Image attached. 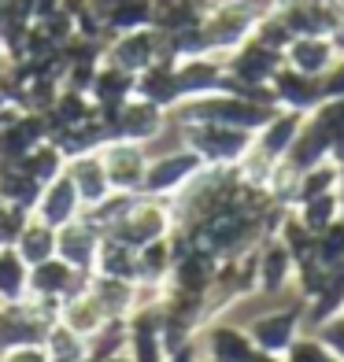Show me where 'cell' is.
I'll list each match as a JSON object with an SVG mask.
<instances>
[{
    "label": "cell",
    "instance_id": "obj_9",
    "mask_svg": "<svg viewBox=\"0 0 344 362\" xmlns=\"http://www.w3.org/2000/svg\"><path fill=\"white\" fill-rule=\"evenodd\" d=\"M171 122V111H163L152 100H141V96H130V100L111 115V137H122V141H137V144H149L156 141Z\"/></svg>",
    "mask_w": 344,
    "mask_h": 362
},
{
    "label": "cell",
    "instance_id": "obj_35",
    "mask_svg": "<svg viewBox=\"0 0 344 362\" xmlns=\"http://www.w3.org/2000/svg\"><path fill=\"white\" fill-rule=\"evenodd\" d=\"M337 200H340V218H344V167H340V181H337Z\"/></svg>",
    "mask_w": 344,
    "mask_h": 362
},
{
    "label": "cell",
    "instance_id": "obj_10",
    "mask_svg": "<svg viewBox=\"0 0 344 362\" xmlns=\"http://www.w3.org/2000/svg\"><path fill=\"white\" fill-rule=\"evenodd\" d=\"M174 74H178V93L182 100H196V96H211V93H226L229 78H226V59L222 56H185L174 59Z\"/></svg>",
    "mask_w": 344,
    "mask_h": 362
},
{
    "label": "cell",
    "instance_id": "obj_31",
    "mask_svg": "<svg viewBox=\"0 0 344 362\" xmlns=\"http://www.w3.org/2000/svg\"><path fill=\"white\" fill-rule=\"evenodd\" d=\"M315 255L326 262V267L344 262V218H337L333 226H326L322 233H315Z\"/></svg>",
    "mask_w": 344,
    "mask_h": 362
},
{
    "label": "cell",
    "instance_id": "obj_28",
    "mask_svg": "<svg viewBox=\"0 0 344 362\" xmlns=\"http://www.w3.org/2000/svg\"><path fill=\"white\" fill-rule=\"evenodd\" d=\"M292 211H297V218L311 229V233H322L326 226H333L340 218V200H337V192H326V196H315V200L297 204Z\"/></svg>",
    "mask_w": 344,
    "mask_h": 362
},
{
    "label": "cell",
    "instance_id": "obj_2",
    "mask_svg": "<svg viewBox=\"0 0 344 362\" xmlns=\"http://www.w3.org/2000/svg\"><path fill=\"white\" fill-rule=\"evenodd\" d=\"M178 126H182V144L204 159V167H237L256 141V134L219 122H178Z\"/></svg>",
    "mask_w": 344,
    "mask_h": 362
},
{
    "label": "cell",
    "instance_id": "obj_38",
    "mask_svg": "<svg viewBox=\"0 0 344 362\" xmlns=\"http://www.w3.org/2000/svg\"><path fill=\"white\" fill-rule=\"evenodd\" d=\"M200 4H211V0H200Z\"/></svg>",
    "mask_w": 344,
    "mask_h": 362
},
{
    "label": "cell",
    "instance_id": "obj_13",
    "mask_svg": "<svg viewBox=\"0 0 344 362\" xmlns=\"http://www.w3.org/2000/svg\"><path fill=\"white\" fill-rule=\"evenodd\" d=\"M81 211H86V204H81L74 181H71L67 174H59V177L48 181V185H41V196H38V204H34V211H30V215H34L38 222H45V226L59 229V226L74 222Z\"/></svg>",
    "mask_w": 344,
    "mask_h": 362
},
{
    "label": "cell",
    "instance_id": "obj_32",
    "mask_svg": "<svg viewBox=\"0 0 344 362\" xmlns=\"http://www.w3.org/2000/svg\"><path fill=\"white\" fill-rule=\"evenodd\" d=\"M311 119H315L326 134L337 141V137L344 134V96H326V100L311 111Z\"/></svg>",
    "mask_w": 344,
    "mask_h": 362
},
{
    "label": "cell",
    "instance_id": "obj_19",
    "mask_svg": "<svg viewBox=\"0 0 344 362\" xmlns=\"http://www.w3.org/2000/svg\"><path fill=\"white\" fill-rule=\"evenodd\" d=\"M59 322L67 325V329H74L78 337H93V333H101V329L111 322L108 318V310H104V303L93 296V288H81V292H74L71 300H63V307H59Z\"/></svg>",
    "mask_w": 344,
    "mask_h": 362
},
{
    "label": "cell",
    "instance_id": "obj_3",
    "mask_svg": "<svg viewBox=\"0 0 344 362\" xmlns=\"http://www.w3.org/2000/svg\"><path fill=\"white\" fill-rule=\"evenodd\" d=\"M174 233V207L171 200H159V196H134L130 211L115 222L104 237H115L130 244V248H144L159 237H171Z\"/></svg>",
    "mask_w": 344,
    "mask_h": 362
},
{
    "label": "cell",
    "instance_id": "obj_7",
    "mask_svg": "<svg viewBox=\"0 0 344 362\" xmlns=\"http://www.w3.org/2000/svg\"><path fill=\"white\" fill-rule=\"evenodd\" d=\"M101 163L108 170V181H111V192H130V196H141V185H144V170H149V152L144 144L137 141H122V137H111L104 141L101 148Z\"/></svg>",
    "mask_w": 344,
    "mask_h": 362
},
{
    "label": "cell",
    "instance_id": "obj_21",
    "mask_svg": "<svg viewBox=\"0 0 344 362\" xmlns=\"http://www.w3.org/2000/svg\"><path fill=\"white\" fill-rule=\"evenodd\" d=\"M134 96L141 100H152L159 104L163 111H174L182 104V93H178V74H174V63H156V67L141 71L137 74V86H134Z\"/></svg>",
    "mask_w": 344,
    "mask_h": 362
},
{
    "label": "cell",
    "instance_id": "obj_30",
    "mask_svg": "<svg viewBox=\"0 0 344 362\" xmlns=\"http://www.w3.org/2000/svg\"><path fill=\"white\" fill-rule=\"evenodd\" d=\"M282 358H285V362H340V358L333 355V348L315 333V329H311V333L304 329V333L292 340V348H289Z\"/></svg>",
    "mask_w": 344,
    "mask_h": 362
},
{
    "label": "cell",
    "instance_id": "obj_15",
    "mask_svg": "<svg viewBox=\"0 0 344 362\" xmlns=\"http://www.w3.org/2000/svg\"><path fill=\"white\" fill-rule=\"evenodd\" d=\"M270 89H274V96H277V107L300 111V115H311V111L326 100L322 78L304 74V71H292V67H285V63H282V71L274 74Z\"/></svg>",
    "mask_w": 344,
    "mask_h": 362
},
{
    "label": "cell",
    "instance_id": "obj_27",
    "mask_svg": "<svg viewBox=\"0 0 344 362\" xmlns=\"http://www.w3.org/2000/svg\"><path fill=\"white\" fill-rule=\"evenodd\" d=\"M337 181H340V163H333V159H322V163H315V167L300 170L297 204L315 200V196H326V192H337ZM297 204H292V207H297Z\"/></svg>",
    "mask_w": 344,
    "mask_h": 362
},
{
    "label": "cell",
    "instance_id": "obj_33",
    "mask_svg": "<svg viewBox=\"0 0 344 362\" xmlns=\"http://www.w3.org/2000/svg\"><path fill=\"white\" fill-rule=\"evenodd\" d=\"M0 362H52V355L45 351V344H19V348L0 351Z\"/></svg>",
    "mask_w": 344,
    "mask_h": 362
},
{
    "label": "cell",
    "instance_id": "obj_11",
    "mask_svg": "<svg viewBox=\"0 0 344 362\" xmlns=\"http://www.w3.org/2000/svg\"><path fill=\"white\" fill-rule=\"evenodd\" d=\"M297 277V259L277 237H263L256 248V296H282L292 288Z\"/></svg>",
    "mask_w": 344,
    "mask_h": 362
},
{
    "label": "cell",
    "instance_id": "obj_29",
    "mask_svg": "<svg viewBox=\"0 0 344 362\" xmlns=\"http://www.w3.org/2000/svg\"><path fill=\"white\" fill-rule=\"evenodd\" d=\"M252 37H256L259 45H267V48H274V52H282V56H285L289 41L297 37V34H292L289 23L282 19V11H277L274 4H267L263 15H259V23H256V30H252Z\"/></svg>",
    "mask_w": 344,
    "mask_h": 362
},
{
    "label": "cell",
    "instance_id": "obj_1",
    "mask_svg": "<svg viewBox=\"0 0 344 362\" xmlns=\"http://www.w3.org/2000/svg\"><path fill=\"white\" fill-rule=\"evenodd\" d=\"M263 8L267 4H259V0H211L204 8V19H200V34H204L207 52L229 56L234 48H241L252 37Z\"/></svg>",
    "mask_w": 344,
    "mask_h": 362
},
{
    "label": "cell",
    "instance_id": "obj_4",
    "mask_svg": "<svg viewBox=\"0 0 344 362\" xmlns=\"http://www.w3.org/2000/svg\"><path fill=\"white\" fill-rule=\"evenodd\" d=\"M226 59V78H229V89L226 93H237V89H256V86H270L274 74L282 71L285 56L274 52V48L259 45L256 37H248L241 48H234Z\"/></svg>",
    "mask_w": 344,
    "mask_h": 362
},
{
    "label": "cell",
    "instance_id": "obj_20",
    "mask_svg": "<svg viewBox=\"0 0 344 362\" xmlns=\"http://www.w3.org/2000/svg\"><path fill=\"white\" fill-rule=\"evenodd\" d=\"M30 300V262L15 244H0V307Z\"/></svg>",
    "mask_w": 344,
    "mask_h": 362
},
{
    "label": "cell",
    "instance_id": "obj_22",
    "mask_svg": "<svg viewBox=\"0 0 344 362\" xmlns=\"http://www.w3.org/2000/svg\"><path fill=\"white\" fill-rule=\"evenodd\" d=\"M204 8L207 4H200V0H149L152 26L159 34H182V30L200 26Z\"/></svg>",
    "mask_w": 344,
    "mask_h": 362
},
{
    "label": "cell",
    "instance_id": "obj_36",
    "mask_svg": "<svg viewBox=\"0 0 344 362\" xmlns=\"http://www.w3.org/2000/svg\"><path fill=\"white\" fill-rule=\"evenodd\" d=\"M101 362H134V358H130V351H119V355H111V358H101Z\"/></svg>",
    "mask_w": 344,
    "mask_h": 362
},
{
    "label": "cell",
    "instance_id": "obj_14",
    "mask_svg": "<svg viewBox=\"0 0 344 362\" xmlns=\"http://www.w3.org/2000/svg\"><path fill=\"white\" fill-rule=\"evenodd\" d=\"M101 237H104L101 229H96L86 215H78L74 222L56 229V255L63 262H71L74 270L93 274V259H96V248H101Z\"/></svg>",
    "mask_w": 344,
    "mask_h": 362
},
{
    "label": "cell",
    "instance_id": "obj_34",
    "mask_svg": "<svg viewBox=\"0 0 344 362\" xmlns=\"http://www.w3.org/2000/svg\"><path fill=\"white\" fill-rule=\"evenodd\" d=\"M322 93L326 96H344V48H340V56L330 71L322 74Z\"/></svg>",
    "mask_w": 344,
    "mask_h": 362
},
{
    "label": "cell",
    "instance_id": "obj_12",
    "mask_svg": "<svg viewBox=\"0 0 344 362\" xmlns=\"http://www.w3.org/2000/svg\"><path fill=\"white\" fill-rule=\"evenodd\" d=\"M200 355L211 358V362H252L256 344H252L244 325L211 318L204 325V337H200Z\"/></svg>",
    "mask_w": 344,
    "mask_h": 362
},
{
    "label": "cell",
    "instance_id": "obj_26",
    "mask_svg": "<svg viewBox=\"0 0 344 362\" xmlns=\"http://www.w3.org/2000/svg\"><path fill=\"white\" fill-rule=\"evenodd\" d=\"M45 351L52 355V362H89V340L63 322H52L45 333Z\"/></svg>",
    "mask_w": 344,
    "mask_h": 362
},
{
    "label": "cell",
    "instance_id": "obj_24",
    "mask_svg": "<svg viewBox=\"0 0 344 362\" xmlns=\"http://www.w3.org/2000/svg\"><path fill=\"white\" fill-rule=\"evenodd\" d=\"M93 274L101 277H119V281H137V248L115 240V237H101V248L93 259Z\"/></svg>",
    "mask_w": 344,
    "mask_h": 362
},
{
    "label": "cell",
    "instance_id": "obj_6",
    "mask_svg": "<svg viewBox=\"0 0 344 362\" xmlns=\"http://www.w3.org/2000/svg\"><path fill=\"white\" fill-rule=\"evenodd\" d=\"M248 337L256 344V351H267V355H285L292 348V340L304 333V300L297 296V303L289 307H274L256 315L248 325Z\"/></svg>",
    "mask_w": 344,
    "mask_h": 362
},
{
    "label": "cell",
    "instance_id": "obj_39",
    "mask_svg": "<svg viewBox=\"0 0 344 362\" xmlns=\"http://www.w3.org/2000/svg\"><path fill=\"white\" fill-rule=\"evenodd\" d=\"M340 315H344V310H340Z\"/></svg>",
    "mask_w": 344,
    "mask_h": 362
},
{
    "label": "cell",
    "instance_id": "obj_17",
    "mask_svg": "<svg viewBox=\"0 0 344 362\" xmlns=\"http://www.w3.org/2000/svg\"><path fill=\"white\" fill-rule=\"evenodd\" d=\"M337 56H340L337 37H292L285 48V67L322 78L337 63Z\"/></svg>",
    "mask_w": 344,
    "mask_h": 362
},
{
    "label": "cell",
    "instance_id": "obj_5",
    "mask_svg": "<svg viewBox=\"0 0 344 362\" xmlns=\"http://www.w3.org/2000/svg\"><path fill=\"white\" fill-rule=\"evenodd\" d=\"M204 170V159L189 152V148H174V152H163L156 159H149V170H144V185L141 196H159V200H174L189 181Z\"/></svg>",
    "mask_w": 344,
    "mask_h": 362
},
{
    "label": "cell",
    "instance_id": "obj_37",
    "mask_svg": "<svg viewBox=\"0 0 344 362\" xmlns=\"http://www.w3.org/2000/svg\"><path fill=\"white\" fill-rule=\"evenodd\" d=\"M200 362H211V358H204V355H200Z\"/></svg>",
    "mask_w": 344,
    "mask_h": 362
},
{
    "label": "cell",
    "instance_id": "obj_25",
    "mask_svg": "<svg viewBox=\"0 0 344 362\" xmlns=\"http://www.w3.org/2000/svg\"><path fill=\"white\" fill-rule=\"evenodd\" d=\"M15 248H19V255L30 262V267H38V262H45V259L56 255V229L45 226V222H38L34 215H30L26 226H23V233L15 237Z\"/></svg>",
    "mask_w": 344,
    "mask_h": 362
},
{
    "label": "cell",
    "instance_id": "obj_23",
    "mask_svg": "<svg viewBox=\"0 0 344 362\" xmlns=\"http://www.w3.org/2000/svg\"><path fill=\"white\" fill-rule=\"evenodd\" d=\"M333 144L337 141L326 134L311 115H304V126H300V134H297V141H292L285 159H292L300 170H307V167H315V163H322V159H333Z\"/></svg>",
    "mask_w": 344,
    "mask_h": 362
},
{
    "label": "cell",
    "instance_id": "obj_8",
    "mask_svg": "<svg viewBox=\"0 0 344 362\" xmlns=\"http://www.w3.org/2000/svg\"><path fill=\"white\" fill-rule=\"evenodd\" d=\"M89 277L86 270H74L71 262H63L59 255L30 267V300H41V303H52L63 307V300H71L74 292L89 288Z\"/></svg>",
    "mask_w": 344,
    "mask_h": 362
},
{
    "label": "cell",
    "instance_id": "obj_16",
    "mask_svg": "<svg viewBox=\"0 0 344 362\" xmlns=\"http://www.w3.org/2000/svg\"><path fill=\"white\" fill-rule=\"evenodd\" d=\"M63 174L74 181V189H78V196H81L86 207H93V204H101L104 196H111V181H108V170L101 163V152L67 156L63 159Z\"/></svg>",
    "mask_w": 344,
    "mask_h": 362
},
{
    "label": "cell",
    "instance_id": "obj_18",
    "mask_svg": "<svg viewBox=\"0 0 344 362\" xmlns=\"http://www.w3.org/2000/svg\"><path fill=\"white\" fill-rule=\"evenodd\" d=\"M300 126H304V115H300V111L277 107L270 119L256 129V148H259L263 156H270V159H285L289 148H292V141H297V134H300Z\"/></svg>",
    "mask_w": 344,
    "mask_h": 362
}]
</instances>
